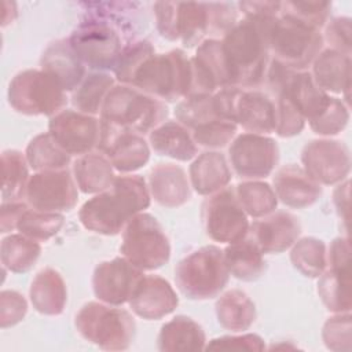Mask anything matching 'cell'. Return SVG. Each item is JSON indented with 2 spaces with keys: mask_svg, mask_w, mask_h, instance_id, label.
<instances>
[{
  "mask_svg": "<svg viewBox=\"0 0 352 352\" xmlns=\"http://www.w3.org/2000/svg\"><path fill=\"white\" fill-rule=\"evenodd\" d=\"M143 276V271L125 257H116L95 267L92 289L99 301L110 305H122L131 300Z\"/></svg>",
  "mask_w": 352,
  "mask_h": 352,
  "instance_id": "obj_18",
  "label": "cell"
},
{
  "mask_svg": "<svg viewBox=\"0 0 352 352\" xmlns=\"http://www.w3.org/2000/svg\"><path fill=\"white\" fill-rule=\"evenodd\" d=\"M320 30L298 21L278 16L268 29L270 55L293 70H305L323 48Z\"/></svg>",
  "mask_w": 352,
  "mask_h": 352,
  "instance_id": "obj_9",
  "label": "cell"
},
{
  "mask_svg": "<svg viewBox=\"0 0 352 352\" xmlns=\"http://www.w3.org/2000/svg\"><path fill=\"white\" fill-rule=\"evenodd\" d=\"M238 125L226 120H213L191 129L197 146L205 148H221L232 142Z\"/></svg>",
  "mask_w": 352,
  "mask_h": 352,
  "instance_id": "obj_46",
  "label": "cell"
},
{
  "mask_svg": "<svg viewBox=\"0 0 352 352\" xmlns=\"http://www.w3.org/2000/svg\"><path fill=\"white\" fill-rule=\"evenodd\" d=\"M292 264L307 278H319L327 268V252L322 239L304 236L297 239L290 250Z\"/></svg>",
  "mask_w": 352,
  "mask_h": 352,
  "instance_id": "obj_41",
  "label": "cell"
},
{
  "mask_svg": "<svg viewBox=\"0 0 352 352\" xmlns=\"http://www.w3.org/2000/svg\"><path fill=\"white\" fill-rule=\"evenodd\" d=\"M212 95L186 96L175 107L176 120L190 131L201 124H205L213 120H221L216 114Z\"/></svg>",
  "mask_w": 352,
  "mask_h": 352,
  "instance_id": "obj_43",
  "label": "cell"
},
{
  "mask_svg": "<svg viewBox=\"0 0 352 352\" xmlns=\"http://www.w3.org/2000/svg\"><path fill=\"white\" fill-rule=\"evenodd\" d=\"M26 160L36 172L67 169L72 155L65 151L50 132L34 136L26 147Z\"/></svg>",
  "mask_w": 352,
  "mask_h": 352,
  "instance_id": "obj_38",
  "label": "cell"
},
{
  "mask_svg": "<svg viewBox=\"0 0 352 352\" xmlns=\"http://www.w3.org/2000/svg\"><path fill=\"white\" fill-rule=\"evenodd\" d=\"M154 52V47L147 40H138L129 43L121 52L120 59L113 70L116 78L124 85H131L135 73L139 70L143 62Z\"/></svg>",
  "mask_w": 352,
  "mask_h": 352,
  "instance_id": "obj_45",
  "label": "cell"
},
{
  "mask_svg": "<svg viewBox=\"0 0 352 352\" xmlns=\"http://www.w3.org/2000/svg\"><path fill=\"white\" fill-rule=\"evenodd\" d=\"M301 234L297 216L289 212H272L249 226L248 236L258 246L263 254L282 253L293 246Z\"/></svg>",
  "mask_w": 352,
  "mask_h": 352,
  "instance_id": "obj_20",
  "label": "cell"
},
{
  "mask_svg": "<svg viewBox=\"0 0 352 352\" xmlns=\"http://www.w3.org/2000/svg\"><path fill=\"white\" fill-rule=\"evenodd\" d=\"M28 312L25 297L15 290H3L0 293V326L7 329L23 320Z\"/></svg>",
  "mask_w": 352,
  "mask_h": 352,
  "instance_id": "obj_50",
  "label": "cell"
},
{
  "mask_svg": "<svg viewBox=\"0 0 352 352\" xmlns=\"http://www.w3.org/2000/svg\"><path fill=\"white\" fill-rule=\"evenodd\" d=\"M191 69L192 82L188 95H212L220 88L231 87L221 40L219 38H206L197 47V52L191 58Z\"/></svg>",
  "mask_w": 352,
  "mask_h": 352,
  "instance_id": "obj_19",
  "label": "cell"
},
{
  "mask_svg": "<svg viewBox=\"0 0 352 352\" xmlns=\"http://www.w3.org/2000/svg\"><path fill=\"white\" fill-rule=\"evenodd\" d=\"M157 29L169 40L184 47H198L209 36H224L236 23V11L227 3L158 1L154 4Z\"/></svg>",
  "mask_w": 352,
  "mask_h": 352,
  "instance_id": "obj_1",
  "label": "cell"
},
{
  "mask_svg": "<svg viewBox=\"0 0 352 352\" xmlns=\"http://www.w3.org/2000/svg\"><path fill=\"white\" fill-rule=\"evenodd\" d=\"M275 109H276L275 132L278 136L292 138L301 133V131L305 126V120L286 98L276 96Z\"/></svg>",
  "mask_w": 352,
  "mask_h": 352,
  "instance_id": "obj_49",
  "label": "cell"
},
{
  "mask_svg": "<svg viewBox=\"0 0 352 352\" xmlns=\"http://www.w3.org/2000/svg\"><path fill=\"white\" fill-rule=\"evenodd\" d=\"M191 59L182 50L150 55L135 73L131 87L166 102L184 99L191 89Z\"/></svg>",
  "mask_w": 352,
  "mask_h": 352,
  "instance_id": "obj_5",
  "label": "cell"
},
{
  "mask_svg": "<svg viewBox=\"0 0 352 352\" xmlns=\"http://www.w3.org/2000/svg\"><path fill=\"white\" fill-rule=\"evenodd\" d=\"M66 102L65 91L41 69L19 72L8 85V103L21 114L54 117Z\"/></svg>",
  "mask_w": 352,
  "mask_h": 352,
  "instance_id": "obj_11",
  "label": "cell"
},
{
  "mask_svg": "<svg viewBox=\"0 0 352 352\" xmlns=\"http://www.w3.org/2000/svg\"><path fill=\"white\" fill-rule=\"evenodd\" d=\"M74 324L82 338L104 351L128 349L136 330L133 316L128 311L103 301H89L82 305L74 318Z\"/></svg>",
  "mask_w": 352,
  "mask_h": 352,
  "instance_id": "obj_8",
  "label": "cell"
},
{
  "mask_svg": "<svg viewBox=\"0 0 352 352\" xmlns=\"http://www.w3.org/2000/svg\"><path fill=\"white\" fill-rule=\"evenodd\" d=\"M41 254V245L23 234H10L0 245V258L4 268L15 274L30 271Z\"/></svg>",
  "mask_w": 352,
  "mask_h": 352,
  "instance_id": "obj_36",
  "label": "cell"
},
{
  "mask_svg": "<svg viewBox=\"0 0 352 352\" xmlns=\"http://www.w3.org/2000/svg\"><path fill=\"white\" fill-rule=\"evenodd\" d=\"M235 124L252 133L275 132V99L260 89H242L235 107Z\"/></svg>",
  "mask_w": 352,
  "mask_h": 352,
  "instance_id": "obj_25",
  "label": "cell"
},
{
  "mask_svg": "<svg viewBox=\"0 0 352 352\" xmlns=\"http://www.w3.org/2000/svg\"><path fill=\"white\" fill-rule=\"evenodd\" d=\"M169 111L164 100L131 85H114L107 94L100 120L146 135L165 122Z\"/></svg>",
  "mask_w": 352,
  "mask_h": 352,
  "instance_id": "obj_6",
  "label": "cell"
},
{
  "mask_svg": "<svg viewBox=\"0 0 352 352\" xmlns=\"http://www.w3.org/2000/svg\"><path fill=\"white\" fill-rule=\"evenodd\" d=\"M148 191L157 204L177 208L191 198V184L184 169L175 164H157L148 175Z\"/></svg>",
  "mask_w": 352,
  "mask_h": 352,
  "instance_id": "obj_26",
  "label": "cell"
},
{
  "mask_svg": "<svg viewBox=\"0 0 352 352\" xmlns=\"http://www.w3.org/2000/svg\"><path fill=\"white\" fill-rule=\"evenodd\" d=\"M351 18L337 16L327 22L324 28V34L322 37L331 50H336L345 55H351Z\"/></svg>",
  "mask_w": 352,
  "mask_h": 352,
  "instance_id": "obj_51",
  "label": "cell"
},
{
  "mask_svg": "<svg viewBox=\"0 0 352 352\" xmlns=\"http://www.w3.org/2000/svg\"><path fill=\"white\" fill-rule=\"evenodd\" d=\"M315 84L324 92L348 95L351 87V55L331 48L322 50L312 62Z\"/></svg>",
  "mask_w": 352,
  "mask_h": 352,
  "instance_id": "obj_27",
  "label": "cell"
},
{
  "mask_svg": "<svg viewBox=\"0 0 352 352\" xmlns=\"http://www.w3.org/2000/svg\"><path fill=\"white\" fill-rule=\"evenodd\" d=\"M104 11L89 12L70 34L69 43L78 59L95 70H114L125 44L124 28Z\"/></svg>",
  "mask_w": 352,
  "mask_h": 352,
  "instance_id": "obj_4",
  "label": "cell"
},
{
  "mask_svg": "<svg viewBox=\"0 0 352 352\" xmlns=\"http://www.w3.org/2000/svg\"><path fill=\"white\" fill-rule=\"evenodd\" d=\"M231 168L241 179L257 180L272 173L279 162L275 139L260 133H241L228 148Z\"/></svg>",
  "mask_w": 352,
  "mask_h": 352,
  "instance_id": "obj_13",
  "label": "cell"
},
{
  "mask_svg": "<svg viewBox=\"0 0 352 352\" xmlns=\"http://www.w3.org/2000/svg\"><path fill=\"white\" fill-rule=\"evenodd\" d=\"M201 217L206 235L220 243H232L245 238L250 226L235 188L231 187L210 194L202 204Z\"/></svg>",
  "mask_w": 352,
  "mask_h": 352,
  "instance_id": "obj_12",
  "label": "cell"
},
{
  "mask_svg": "<svg viewBox=\"0 0 352 352\" xmlns=\"http://www.w3.org/2000/svg\"><path fill=\"white\" fill-rule=\"evenodd\" d=\"M150 191L140 175L116 176L113 184L88 199L78 212L81 224L96 234L117 235L150 206Z\"/></svg>",
  "mask_w": 352,
  "mask_h": 352,
  "instance_id": "obj_2",
  "label": "cell"
},
{
  "mask_svg": "<svg viewBox=\"0 0 352 352\" xmlns=\"http://www.w3.org/2000/svg\"><path fill=\"white\" fill-rule=\"evenodd\" d=\"M40 65L41 70L50 74L65 92H73L87 76L85 66L74 54L69 38L51 43L43 52Z\"/></svg>",
  "mask_w": 352,
  "mask_h": 352,
  "instance_id": "obj_24",
  "label": "cell"
},
{
  "mask_svg": "<svg viewBox=\"0 0 352 352\" xmlns=\"http://www.w3.org/2000/svg\"><path fill=\"white\" fill-rule=\"evenodd\" d=\"M272 184L276 198L283 205L294 209L311 206L322 195L320 184L294 164L279 168L274 175Z\"/></svg>",
  "mask_w": 352,
  "mask_h": 352,
  "instance_id": "obj_22",
  "label": "cell"
},
{
  "mask_svg": "<svg viewBox=\"0 0 352 352\" xmlns=\"http://www.w3.org/2000/svg\"><path fill=\"white\" fill-rule=\"evenodd\" d=\"M28 209V205L21 201L3 202L0 209V232H11L16 228L18 220Z\"/></svg>",
  "mask_w": 352,
  "mask_h": 352,
  "instance_id": "obj_55",
  "label": "cell"
},
{
  "mask_svg": "<svg viewBox=\"0 0 352 352\" xmlns=\"http://www.w3.org/2000/svg\"><path fill=\"white\" fill-rule=\"evenodd\" d=\"M230 271L224 252L214 246H202L179 261L175 268L177 289L190 300H209L217 297L227 286Z\"/></svg>",
  "mask_w": 352,
  "mask_h": 352,
  "instance_id": "obj_7",
  "label": "cell"
},
{
  "mask_svg": "<svg viewBox=\"0 0 352 352\" xmlns=\"http://www.w3.org/2000/svg\"><path fill=\"white\" fill-rule=\"evenodd\" d=\"M65 223L62 213L26 209L18 220L16 230L38 242H45L59 232Z\"/></svg>",
  "mask_w": 352,
  "mask_h": 352,
  "instance_id": "obj_42",
  "label": "cell"
},
{
  "mask_svg": "<svg viewBox=\"0 0 352 352\" xmlns=\"http://www.w3.org/2000/svg\"><path fill=\"white\" fill-rule=\"evenodd\" d=\"M122 257L142 271L161 268L169 261V239L150 213H138L122 230V243L120 246Z\"/></svg>",
  "mask_w": 352,
  "mask_h": 352,
  "instance_id": "obj_10",
  "label": "cell"
},
{
  "mask_svg": "<svg viewBox=\"0 0 352 352\" xmlns=\"http://www.w3.org/2000/svg\"><path fill=\"white\" fill-rule=\"evenodd\" d=\"M334 205L337 209L338 216L346 223L348 221V208H349V180L345 179V182H341L340 186L334 191Z\"/></svg>",
  "mask_w": 352,
  "mask_h": 352,
  "instance_id": "obj_56",
  "label": "cell"
},
{
  "mask_svg": "<svg viewBox=\"0 0 352 352\" xmlns=\"http://www.w3.org/2000/svg\"><path fill=\"white\" fill-rule=\"evenodd\" d=\"M302 169L320 186L344 182L351 170V151L341 140L315 139L301 151Z\"/></svg>",
  "mask_w": 352,
  "mask_h": 352,
  "instance_id": "obj_15",
  "label": "cell"
},
{
  "mask_svg": "<svg viewBox=\"0 0 352 352\" xmlns=\"http://www.w3.org/2000/svg\"><path fill=\"white\" fill-rule=\"evenodd\" d=\"M327 265L351 268V245L348 236L333 239L327 253Z\"/></svg>",
  "mask_w": 352,
  "mask_h": 352,
  "instance_id": "obj_53",
  "label": "cell"
},
{
  "mask_svg": "<svg viewBox=\"0 0 352 352\" xmlns=\"http://www.w3.org/2000/svg\"><path fill=\"white\" fill-rule=\"evenodd\" d=\"M238 6L245 18H276L280 11V1H242Z\"/></svg>",
  "mask_w": 352,
  "mask_h": 352,
  "instance_id": "obj_54",
  "label": "cell"
},
{
  "mask_svg": "<svg viewBox=\"0 0 352 352\" xmlns=\"http://www.w3.org/2000/svg\"><path fill=\"white\" fill-rule=\"evenodd\" d=\"M48 132L70 155H84L98 148L100 120L77 110L65 109L51 117Z\"/></svg>",
  "mask_w": 352,
  "mask_h": 352,
  "instance_id": "obj_17",
  "label": "cell"
},
{
  "mask_svg": "<svg viewBox=\"0 0 352 352\" xmlns=\"http://www.w3.org/2000/svg\"><path fill=\"white\" fill-rule=\"evenodd\" d=\"M330 10L329 1H282L279 15L320 30L330 16Z\"/></svg>",
  "mask_w": 352,
  "mask_h": 352,
  "instance_id": "obj_44",
  "label": "cell"
},
{
  "mask_svg": "<svg viewBox=\"0 0 352 352\" xmlns=\"http://www.w3.org/2000/svg\"><path fill=\"white\" fill-rule=\"evenodd\" d=\"M29 297L33 308L43 315H60L67 302L66 283L54 268H44L32 280Z\"/></svg>",
  "mask_w": 352,
  "mask_h": 352,
  "instance_id": "obj_30",
  "label": "cell"
},
{
  "mask_svg": "<svg viewBox=\"0 0 352 352\" xmlns=\"http://www.w3.org/2000/svg\"><path fill=\"white\" fill-rule=\"evenodd\" d=\"M276 96L286 98L308 122L326 109L331 98L315 84L311 72L307 70H292Z\"/></svg>",
  "mask_w": 352,
  "mask_h": 352,
  "instance_id": "obj_23",
  "label": "cell"
},
{
  "mask_svg": "<svg viewBox=\"0 0 352 352\" xmlns=\"http://www.w3.org/2000/svg\"><path fill=\"white\" fill-rule=\"evenodd\" d=\"M235 194L246 214L254 219L275 212L278 206L275 191L265 182L245 180L235 187Z\"/></svg>",
  "mask_w": 352,
  "mask_h": 352,
  "instance_id": "obj_40",
  "label": "cell"
},
{
  "mask_svg": "<svg viewBox=\"0 0 352 352\" xmlns=\"http://www.w3.org/2000/svg\"><path fill=\"white\" fill-rule=\"evenodd\" d=\"M205 345L206 336L202 326L184 315H177L162 324L158 334V348L164 352L199 351Z\"/></svg>",
  "mask_w": 352,
  "mask_h": 352,
  "instance_id": "obj_31",
  "label": "cell"
},
{
  "mask_svg": "<svg viewBox=\"0 0 352 352\" xmlns=\"http://www.w3.org/2000/svg\"><path fill=\"white\" fill-rule=\"evenodd\" d=\"M128 304L139 318L157 320L172 314L179 304V298L166 279L158 275H144Z\"/></svg>",
  "mask_w": 352,
  "mask_h": 352,
  "instance_id": "obj_21",
  "label": "cell"
},
{
  "mask_svg": "<svg viewBox=\"0 0 352 352\" xmlns=\"http://www.w3.org/2000/svg\"><path fill=\"white\" fill-rule=\"evenodd\" d=\"M151 148L177 161H190L197 157L198 146L191 132L179 121H165L148 133Z\"/></svg>",
  "mask_w": 352,
  "mask_h": 352,
  "instance_id": "obj_29",
  "label": "cell"
},
{
  "mask_svg": "<svg viewBox=\"0 0 352 352\" xmlns=\"http://www.w3.org/2000/svg\"><path fill=\"white\" fill-rule=\"evenodd\" d=\"M113 87L114 78L109 73H89L72 92V104L74 106V109H77V111H81L84 114H99L103 102Z\"/></svg>",
  "mask_w": 352,
  "mask_h": 352,
  "instance_id": "obj_37",
  "label": "cell"
},
{
  "mask_svg": "<svg viewBox=\"0 0 352 352\" xmlns=\"http://www.w3.org/2000/svg\"><path fill=\"white\" fill-rule=\"evenodd\" d=\"M322 337L324 345L331 351L351 349V315L337 314L329 318L323 326Z\"/></svg>",
  "mask_w": 352,
  "mask_h": 352,
  "instance_id": "obj_48",
  "label": "cell"
},
{
  "mask_svg": "<svg viewBox=\"0 0 352 352\" xmlns=\"http://www.w3.org/2000/svg\"><path fill=\"white\" fill-rule=\"evenodd\" d=\"M73 177L84 194H99L113 184L116 175L110 160L103 153L91 151L74 161Z\"/></svg>",
  "mask_w": 352,
  "mask_h": 352,
  "instance_id": "obj_32",
  "label": "cell"
},
{
  "mask_svg": "<svg viewBox=\"0 0 352 352\" xmlns=\"http://www.w3.org/2000/svg\"><path fill=\"white\" fill-rule=\"evenodd\" d=\"M253 300L239 289L223 293L216 301V316L221 327L231 331L248 330L256 320Z\"/></svg>",
  "mask_w": 352,
  "mask_h": 352,
  "instance_id": "obj_34",
  "label": "cell"
},
{
  "mask_svg": "<svg viewBox=\"0 0 352 352\" xmlns=\"http://www.w3.org/2000/svg\"><path fill=\"white\" fill-rule=\"evenodd\" d=\"M278 18V16H276ZM275 18H245L223 36L231 87L257 89L264 85L270 63L268 29Z\"/></svg>",
  "mask_w": 352,
  "mask_h": 352,
  "instance_id": "obj_3",
  "label": "cell"
},
{
  "mask_svg": "<svg viewBox=\"0 0 352 352\" xmlns=\"http://www.w3.org/2000/svg\"><path fill=\"white\" fill-rule=\"evenodd\" d=\"M28 205L41 212H69L78 201L74 177L67 169L36 172L25 191Z\"/></svg>",
  "mask_w": 352,
  "mask_h": 352,
  "instance_id": "obj_14",
  "label": "cell"
},
{
  "mask_svg": "<svg viewBox=\"0 0 352 352\" xmlns=\"http://www.w3.org/2000/svg\"><path fill=\"white\" fill-rule=\"evenodd\" d=\"M205 349L210 351H264V340L254 334H239V336H224L213 338L205 345Z\"/></svg>",
  "mask_w": 352,
  "mask_h": 352,
  "instance_id": "obj_52",
  "label": "cell"
},
{
  "mask_svg": "<svg viewBox=\"0 0 352 352\" xmlns=\"http://www.w3.org/2000/svg\"><path fill=\"white\" fill-rule=\"evenodd\" d=\"M98 150L121 173H129L144 166L150 158V147L143 135L100 120Z\"/></svg>",
  "mask_w": 352,
  "mask_h": 352,
  "instance_id": "obj_16",
  "label": "cell"
},
{
  "mask_svg": "<svg viewBox=\"0 0 352 352\" xmlns=\"http://www.w3.org/2000/svg\"><path fill=\"white\" fill-rule=\"evenodd\" d=\"M349 121V110L342 99L330 98L326 109L312 121H309V128L320 136H333L340 133Z\"/></svg>",
  "mask_w": 352,
  "mask_h": 352,
  "instance_id": "obj_47",
  "label": "cell"
},
{
  "mask_svg": "<svg viewBox=\"0 0 352 352\" xmlns=\"http://www.w3.org/2000/svg\"><path fill=\"white\" fill-rule=\"evenodd\" d=\"M29 179L26 155L18 150H4L1 153V201L12 202L23 198Z\"/></svg>",
  "mask_w": 352,
  "mask_h": 352,
  "instance_id": "obj_39",
  "label": "cell"
},
{
  "mask_svg": "<svg viewBox=\"0 0 352 352\" xmlns=\"http://www.w3.org/2000/svg\"><path fill=\"white\" fill-rule=\"evenodd\" d=\"M223 252L230 275L239 280L253 282L265 271L263 252L248 235L236 242L228 243Z\"/></svg>",
  "mask_w": 352,
  "mask_h": 352,
  "instance_id": "obj_33",
  "label": "cell"
},
{
  "mask_svg": "<svg viewBox=\"0 0 352 352\" xmlns=\"http://www.w3.org/2000/svg\"><path fill=\"white\" fill-rule=\"evenodd\" d=\"M231 177L228 162L224 154L219 151L199 154L191 162L188 170L190 184L201 195H210L226 188Z\"/></svg>",
  "mask_w": 352,
  "mask_h": 352,
  "instance_id": "obj_28",
  "label": "cell"
},
{
  "mask_svg": "<svg viewBox=\"0 0 352 352\" xmlns=\"http://www.w3.org/2000/svg\"><path fill=\"white\" fill-rule=\"evenodd\" d=\"M318 293L324 307L334 314L351 311V268L329 267L318 280Z\"/></svg>",
  "mask_w": 352,
  "mask_h": 352,
  "instance_id": "obj_35",
  "label": "cell"
}]
</instances>
